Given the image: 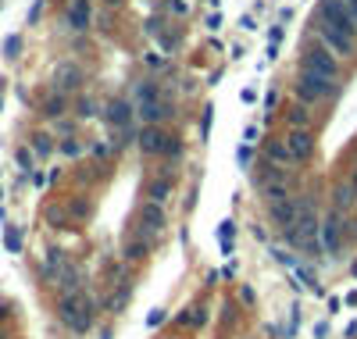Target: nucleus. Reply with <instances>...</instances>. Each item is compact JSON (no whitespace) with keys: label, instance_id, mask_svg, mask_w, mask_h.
Masks as SVG:
<instances>
[{"label":"nucleus","instance_id":"7","mask_svg":"<svg viewBox=\"0 0 357 339\" xmlns=\"http://www.w3.org/2000/svg\"><path fill=\"white\" fill-rule=\"evenodd\" d=\"M340 239H343V214L332 211V214L322 221V250H325V254H336V250H340Z\"/></svg>","mask_w":357,"mask_h":339},{"label":"nucleus","instance_id":"27","mask_svg":"<svg viewBox=\"0 0 357 339\" xmlns=\"http://www.w3.org/2000/svg\"><path fill=\"white\" fill-rule=\"evenodd\" d=\"M18 161H22L25 168H32V154H29V150H18Z\"/></svg>","mask_w":357,"mask_h":339},{"label":"nucleus","instance_id":"16","mask_svg":"<svg viewBox=\"0 0 357 339\" xmlns=\"http://www.w3.org/2000/svg\"><path fill=\"white\" fill-rule=\"evenodd\" d=\"M354 200H357L354 186H340V190H336V211H340V214H343V207H347V203H354Z\"/></svg>","mask_w":357,"mask_h":339},{"label":"nucleus","instance_id":"18","mask_svg":"<svg viewBox=\"0 0 357 339\" xmlns=\"http://www.w3.org/2000/svg\"><path fill=\"white\" fill-rule=\"evenodd\" d=\"M4 247H7L11 254L22 250V236H18V229H7V232H4Z\"/></svg>","mask_w":357,"mask_h":339},{"label":"nucleus","instance_id":"2","mask_svg":"<svg viewBox=\"0 0 357 339\" xmlns=\"http://www.w3.org/2000/svg\"><path fill=\"white\" fill-rule=\"evenodd\" d=\"M322 225H318V214H314V203L307 200H296V225L286 232L289 236V243L293 247H300V250H314V232H318Z\"/></svg>","mask_w":357,"mask_h":339},{"label":"nucleus","instance_id":"29","mask_svg":"<svg viewBox=\"0 0 357 339\" xmlns=\"http://www.w3.org/2000/svg\"><path fill=\"white\" fill-rule=\"evenodd\" d=\"M208 29H221V14H211V18H208Z\"/></svg>","mask_w":357,"mask_h":339},{"label":"nucleus","instance_id":"8","mask_svg":"<svg viewBox=\"0 0 357 339\" xmlns=\"http://www.w3.org/2000/svg\"><path fill=\"white\" fill-rule=\"evenodd\" d=\"M268 211H272V218H275V225L279 229H293L296 225V203H293V197H286V200H275V203H268Z\"/></svg>","mask_w":357,"mask_h":339},{"label":"nucleus","instance_id":"30","mask_svg":"<svg viewBox=\"0 0 357 339\" xmlns=\"http://www.w3.org/2000/svg\"><path fill=\"white\" fill-rule=\"evenodd\" d=\"M350 336H357V322L350 325V329H347V339H350Z\"/></svg>","mask_w":357,"mask_h":339},{"label":"nucleus","instance_id":"17","mask_svg":"<svg viewBox=\"0 0 357 339\" xmlns=\"http://www.w3.org/2000/svg\"><path fill=\"white\" fill-rule=\"evenodd\" d=\"M75 82H79V71H75V68H71V65L58 68V86H61V89H71Z\"/></svg>","mask_w":357,"mask_h":339},{"label":"nucleus","instance_id":"11","mask_svg":"<svg viewBox=\"0 0 357 339\" xmlns=\"http://www.w3.org/2000/svg\"><path fill=\"white\" fill-rule=\"evenodd\" d=\"M322 40L336 50V54H350L354 50V36H347V32H340V29H329V25H322Z\"/></svg>","mask_w":357,"mask_h":339},{"label":"nucleus","instance_id":"4","mask_svg":"<svg viewBox=\"0 0 357 339\" xmlns=\"http://www.w3.org/2000/svg\"><path fill=\"white\" fill-rule=\"evenodd\" d=\"M296 93L304 100H322V97H332L336 93V82L318 75V71H300V82H296Z\"/></svg>","mask_w":357,"mask_h":339},{"label":"nucleus","instance_id":"9","mask_svg":"<svg viewBox=\"0 0 357 339\" xmlns=\"http://www.w3.org/2000/svg\"><path fill=\"white\" fill-rule=\"evenodd\" d=\"M286 146H289L293 161H304V157H311V136H307V129H293V133L286 136Z\"/></svg>","mask_w":357,"mask_h":339},{"label":"nucleus","instance_id":"14","mask_svg":"<svg viewBox=\"0 0 357 339\" xmlns=\"http://www.w3.org/2000/svg\"><path fill=\"white\" fill-rule=\"evenodd\" d=\"M268 157H272L275 164H286V161H293V154H289L286 139H272V143H268Z\"/></svg>","mask_w":357,"mask_h":339},{"label":"nucleus","instance_id":"28","mask_svg":"<svg viewBox=\"0 0 357 339\" xmlns=\"http://www.w3.org/2000/svg\"><path fill=\"white\" fill-rule=\"evenodd\" d=\"M343 7L350 11V18H354V22H357V0H343Z\"/></svg>","mask_w":357,"mask_h":339},{"label":"nucleus","instance_id":"21","mask_svg":"<svg viewBox=\"0 0 357 339\" xmlns=\"http://www.w3.org/2000/svg\"><path fill=\"white\" fill-rule=\"evenodd\" d=\"M18 47H22V40H18V36H7V43H4V54H7V58H18Z\"/></svg>","mask_w":357,"mask_h":339},{"label":"nucleus","instance_id":"19","mask_svg":"<svg viewBox=\"0 0 357 339\" xmlns=\"http://www.w3.org/2000/svg\"><path fill=\"white\" fill-rule=\"evenodd\" d=\"M289 125L304 129V125H307V111H304V107H293V111H289Z\"/></svg>","mask_w":357,"mask_h":339},{"label":"nucleus","instance_id":"31","mask_svg":"<svg viewBox=\"0 0 357 339\" xmlns=\"http://www.w3.org/2000/svg\"><path fill=\"white\" fill-rule=\"evenodd\" d=\"M107 4H122V0H107Z\"/></svg>","mask_w":357,"mask_h":339},{"label":"nucleus","instance_id":"3","mask_svg":"<svg viewBox=\"0 0 357 339\" xmlns=\"http://www.w3.org/2000/svg\"><path fill=\"white\" fill-rule=\"evenodd\" d=\"M318 18H322V25L340 29V32H347V36H354V29H357V22L350 18V11L343 7V0H322Z\"/></svg>","mask_w":357,"mask_h":339},{"label":"nucleus","instance_id":"15","mask_svg":"<svg viewBox=\"0 0 357 339\" xmlns=\"http://www.w3.org/2000/svg\"><path fill=\"white\" fill-rule=\"evenodd\" d=\"M168 190H172V182H168V179H154V182H150V190H146V193H150V203L168 200Z\"/></svg>","mask_w":357,"mask_h":339},{"label":"nucleus","instance_id":"12","mask_svg":"<svg viewBox=\"0 0 357 339\" xmlns=\"http://www.w3.org/2000/svg\"><path fill=\"white\" fill-rule=\"evenodd\" d=\"M107 122H111L115 129L129 133V122H133V107H129L125 100H115V104H107Z\"/></svg>","mask_w":357,"mask_h":339},{"label":"nucleus","instance_id":"25","mask_svg":"<svg viewBox=\"0 0 357 339\" xmlns=\"http://www.w3.org/2000/svg\"><path fill=\"white\" fill-rule=\"evenodd\" d=\"M329 336V325H325V322H318V325H314V339H325Z\"/></svg>","mask_w":357,"mask_h":339},{"label":"nucleus","instance_id":"20","mask_svg":"<svg viewBox=\"0 0 357 339\" xmlns=\"http://www.w3.org/2000/svg\"><path fill=\"white\" fill-rule=\"evenodd\" d=\"M143 250H146V239H136V243H129V250H125V257H133V261H140Z\"/></svg>","mask_w":357,"mask_h":339},{"label":"nucleus","instance_id":"24","mask_svg":"<svg viewBox=\"0 0 357 339\" xmlns=\"http://www.w3.org/2000/svg\"><path fill=\"white\" fill-rule=\"evenodd\" d=\"M164 322V311H154V314H146V325H161Z\"/></svg>","mask_w":357,"mask_h":339},{"label":"nucleus","instance_id":"6","mask_svg":"<svg viewBox=\"0 0 357 339\" xmlns=\"http://www.w3.org/2000/svg\"><path fill=\"white\" fill-rule=\"evenodd\" d=\"M304 71H318V75H325V79H336V54H329L325 47H307L304 50Z\"/></svg>","mask_w":357,"mask_h":339},{"label":"nucleus","instance_id":"23","mask_svg":"<svg viewBox=\"0 0 357 339\" xmlns=\"http://www.w3.org/2000/svg\"><path fill=\"white\" fill-rule=\"evenodd\" d=\"M211 118H214V107L208 104V107H204V118H200V129H204V133H211Z\"/></svg>","mask_w":357,"mask_h":339},{"label":"nucleus","instance_id":"5","mask_svg":"<svg viewBox=\"0 0 357 339\" xmlns=\"http://www.w3.org/2000/svg\"><path fill=\"white\" fill-rule=\"evenodd\" d=\"M140 146H143V154H179L182 150L161 125H146L140 133Z\"/></svg>","mask_w":357,"mask_h":339},{"label":"nucleus","instance_id":"10","mask_svg":"<svg viewBox=\"0 0 357 339\" xmlns=\"http://www.w3.org/2000/svg\"><path fill=\"white\" fill-rule=\"evenodd\" d=\"M140 225H143V232H146V236L161 232V225H164L161 203H143V211H140Z\"/></svg>","mask_w":357,"mask_h":339},{"label":"nucleus","instance_id":"26","mask_svg":"<svg viewBox=\"0 0 357 339\" xmlns=\"http://www.w3.org/2000/svg\"><path fill=\"white\" fill-rule=\"evenodd\" d=\"M79 115H82V118H89V115H93V104H89V100H82V104H79Z\"/></svg>","mask_w":357,"mask_h":339},{"label":"nucleus","instance_id":"13","mask_svg":"<svg viewBox=\"0 0 357 339\" xmlns=\"http://www.w3.org/2000/svg\"><path fill=\"white\" fill-rule=\"evenodd\" d=\"M89 18H93L89 0H71V4H68V25H71V29H86V25H89Z\"/></svg>","mask_w":357,"mask_h":339},{"label":"nucleus","instance_id":"1","mask_svg":"<svg viewBox=\"0 0 357 339\" xmlns=\"http://www.w3.org/2000/svg\"><path fill=\"white\" fill-rule=\"evenodd\" d=\"M58 318L68 325L71 332H86L89 325H93V300L86 296V293H65V300H61V307H58Z\"/></svg>","mask_w":357,"mask_h":339},{"label":"nucleus","instance_id":"22","mask_svg":"<svg viewBox=\"0 0 357 339\" xmlns=\"http://www.w3.org/2000/svg\"><path fill=\"white\" fill-rule=\"evenodd\" d=\"M32 146H36V154H50V136H36Z\"/></svg>","mask_w":357,"mask_h":339}]
</instances>
